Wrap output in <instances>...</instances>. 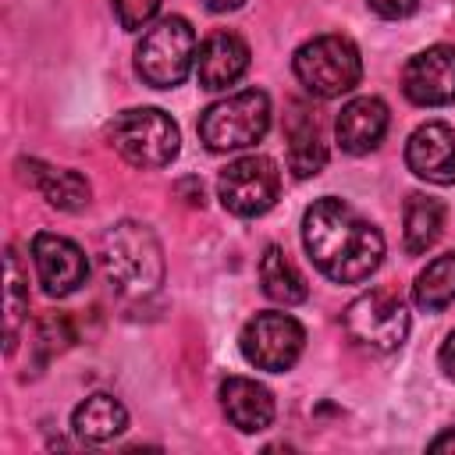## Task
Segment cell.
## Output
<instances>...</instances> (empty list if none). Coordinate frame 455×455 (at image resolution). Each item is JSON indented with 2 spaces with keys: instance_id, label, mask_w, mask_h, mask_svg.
Masks as SVG:
<instances>
[{
  "instance_id": "16",
  "label": "cell",
  "mask_w": 455,
  "mask_h": 455,
  "mask_svg": "<svg viewBox=\"0 0 455 455\" xmlns=\"http://www.w3.org/2000/svg\"><path fill=\"white\" fill-rule=\"evenodd\" d=\"M18 171L21 178L43 192V199L64 213H78L89 206V181L78 174V171H68V167H50L43 160H18Z\"/></svg>"
},
{
  "instance_id": "14",
  "label": "cell",
  "mask_w": 455,
  "mask_h": 455,
  "mask_svg": "<svg viewBox=\"0 0 455 455\" xmlns=\"http://www.w3.org/2000/svg\"><path fill=\"white\" fill-rule=\"evenodd\" d=\"M249 68V46L235 32H213L196 53V75L203 89H228Z\"/></svg>"
},
{
  "instance_id": "28",
  "label": "cell",
  "mask_w": 455,
  "mask_h": 455,
  "mask_svg": "<svg viewBox=\"0 0 455 455\" xmlns=\"http://www.w3.org/2000/svg\"><path fill=\"white\" fill-rule=\"evenodd\" d=\"M203 4H206V11H213V14H228V11L242 7V0H203Z\"/></svg>"
},
{
  "instance_id": "1",
  "label": "cell",
  "mask_w": 455,
  "mask_h": 455,
  "mask_svg": "<svg viewBox=\"0 0 455 455\" xmlns=\"http://www.w3.org/2000/svg\"><path fill=\"white\" fill-rule=\"evenodd\" d=\"M302 245L334 284H359L384 259V235L334 196L316 199L302 213Z\"/></svg>"
},
{
  "instance_id": "7",
  "label": "cell",
  "mask_w": 455,
  "mask_h": 455,
  "mask_svg": "<svg viewBox=\"0 0 455 455\" xmlns=\"http://www.w3.org/2000/svg\"><path fill=\"white\" fill-rule=\"evenodd\" d=\"M345 331L355 345L384 355L409 338V309L395 291H366L345 309Z\"/></svg>"
},
{
  "instance_id": "21",
  "label": "cell",
  "mask_w": 455,
  "mask_h": 455,
  "mask_svg": "<svg viewBox=\"0 0 455 455\" xmlns=\"http://www.w3.org/2000/svg\"><path fill=\"white\" fill-rule=\"evenodd\" d=\"M412 302L423 313H441L444 306L455 302V252H444L419 270L412 284Z\"/></svg>"
},
{
  "instance_id": "11",
  "label": "cell",
  "mask_w": 455,
  "mask_h": 455,
  "mask_svg": "<svg viewBox=\"0 0 455 455\" xmlns=\"http://www.w3.org/2000/svg\"><path fill=\"white\" fill-rule=\"evenodd\" d=\"M402 89L416 107L455 103V46L437 43L419 50L402 75Z\"/></svg>"
},
{
  "instance_id": "13",
  "label": "cell",
  "mask_w": 455,
  "mask_h": 455,
  "mask_svg": "<svg viewBox=\"0 0 455 455\" xmlns=\"http://www.w3.org/2000/svg\"><path fill=\"white\" fill-rule=\"evenodd\" d=\"M387 132V107L384 100L377 96H355L341 107L338 121H334V135H338V146L352 156H363L370 149L380 146Z\"/></svg>"
},
{
  "instance_id": "23",
  "label": "cell",
  "mask_w": 455,
  "mask_h": 455,
  "mask_svg": "<svg viewBox=\"0 0 455 455\" xmlns=\"http://www.w3.org/2000/svg\"><path fill=\"white\" fill-rule=\"evenodd\" d=\"M75 334H71V323H68V316H46L39 327H36V348H39V366L53 355V352H60V348H68V341H71Z\"/></svg>"
},
{
  "instance_id": "17",
  "label": "cell",
  "mask_w": 455,
  "mask_h": 455,
  "mask_svg": "<svg viewBox=\"0 0 455 455\" xmlns=\"http://www.w3.org/2000/svg\"><path fill=\"white\" fill-rule=\"evenodd\" d=\"M323 164H327V142L320 135L316 117L302 103H291V114H288V171L295 178H313V174L323 171Z\"/></svg>"
},
{
  "instance_id": "2",
  "label": "cell",
  "mask_w": 455,
  "mask_h": 455,
  "mask_svg": "<svg viewBox=\"0 0 455 455\" xmlns=\"http://www.w3.org/2000/svg\"><path fill=\"white\" fill-rule=\"evenodd\" d=\"M100 267L121 299H146L164 284V249L153 228L117 220L100 238Z\"/></svg>"
},
{
  "instance_id": "6",
  "label": "cell",
  "mask_w": 455,
  "mask_h": 455,
  "mask_svg": "<svg viewBox=\"0 0 455 455\" xmlns=\"http://www.w3.org/2000/svg\"><path fill=\"white\" fill-rule=\"evenodd\" d=\"M110 146L132 167L156 171V167H167L178 156L181 135H178V124L164 110L135 107V110H121L110 121Z\"/></svg>"
},
{
  "instance_id": "4",
  "label": "cell",
  "mask_w": 455,
  "mask_h": 455,
  "mask_svg": "<svg viewBox=\"0 0 455 455\" xmlns=\"http://www.w3.org/2000/svg\"><path fill=\"white\" fill-rule=\"evenodd\" d=\"M270 128V96L263 89H242L228 100L210 103L199 114V139L213 153L256 146Z\"/></svg>"
},
{
  "instance_id": "22",
  "label": "cell",
  "mask_w": 455,
  "mask_h": 455,
  "mask_svg": "<svg viewBox=\"0 0 455 455\" xmlns=\"http://www.w3.org/2000/svg\"><path fill=\"white\" fill-rule=\"evenodd\" d=\"M4 270H7V355L14 352L18 345V331H21V320L28 313V284H25V270H21V259L14 249H7L4 256Z\"/></svg>"
},
{
  "instance_id": "15",
  "label": "cell",
  "mask_w": 455,
  "mask_h": 455,
  "mask_svg": "<svg viewBox=\"0 0 455 455\" xmlns=\"http://www.w3.org/2000/svg\"><path fill=\"white\" fill-rule=\"evenodd\" d=\"M220 405H224V416L231 419V427H238L242 434L267 430L277 412L274 395L249 377H228L220 384Z\"/></svg>"
},
{
  "instance_id": "25",
  "label": "cell",
  "mask_w": 455,
  "mask_h": 455,
  "mask_svg": "<svg viewBox=\"0 0 455 455\" xmlns=\"http://www.w3.org/2000/svg\"><path fill=\"white\" fill-rule=\"evenodd\" d=\"M366 4H370V7H373L380 18H391V21H395V18H405V14H412L419 0H366Z\"/></svg>"
},
{
  "instance_id": "9",
  "label": "cell",
  "mask_w": 455,
  "mask_h": 455,
  "mask_svg": "<svg viewBox=\"0 0 455 455\" xmlns=\"http://www.w3.org/2000/svg\"><path fill=\"white\" fill-rule=\"evenodd\" d=\"M242 355L267 373H284L295 366V359L302 355L306 345V331L295 316L288 313H256L245 327H242Z\"/></svg>"
},
{
  "instance_id": "10",
  "label": "cell",
  "mask_w": 455,
  "mask_h": 455,
  "mask_svg": "<svg viewBox=\"0 0 455 455\" xmlns=\"http://www.w3.org/2000/svg\"><path fill=\"white\" fill-rule=\"evenodd\" d=\"M32 263H36L39 284L50 299L71 295L89 277L85 252L71 238H60V235H50V231H39L32 238Z\"/></svg>"
},
{
  "instance_id": "8",
  "label": "cell",
  "mask_w": 455,
  "mask_h": 455,
  "mask_svg": "<svg viewBox=\"0 0 455 455\" xmlns=\"http://www.w3.org/2000/svg\"><path fill=\"white\" fill-rule=\"evenodd\" d=\"M281 171L270 156H238L217 178V196L235 217H259L277 203Z\"/></svg>"
},
{
  "instance_id": "5",
  "label": "cell",
  "mask_w": 455,
  "mask_h": 455,
  "mask_svg": "<svg viewBox=\"0 0 455 455\" xmlns=\"http://www.w3.org/2000/svg\"><path fill=\"white\" fill-rule=\"evenodd\" d=\"M291 68H295V78L306 85V92L320 100H334L355 89L363 78V60H359L355 43L345 36H331V32L302 43L291 57Z\"/></svg>"
},
{
  "instance_id": "26",
  "label": "cell",
  "mask_w": 455,
  "mask_h": 455,
  "mask_svg": "<svg viewBox=\"0 0 455 455\" xmlns=\"http://www.w3.org/2000/svg\"><path fill=\"white\" fill-rule=\"evenodd\" d=\"M437 359H441V370L455 380V331L444 338V345H441V352H437Z\"/></svg>"
},
{
  "instance_id": "12",
  "label": "cell",
  "mask_w": 455,
  "mask_h": 455,
  "mask_svg": "<svg viewBox=\"0 0 455 455\" xmlns=\"http://www.w3.org/2000/svg\"><path fill=\"white\" fill-rule=\"evenodd\" d=\"M405 164L416 178L430 185H451L455 181V132L444 121L419 124L405 142Z\"/></svg>"
},
{
  "instance_id": "19",
  "label": "cell",
  "mask_w": 455,
  "mask_h": 455,
  "mask_svg": "<svg viewBox=\"0 0 455 455\" xmlns=\"http://www.w3.org/2000/svg\"><path fill=\"white\" fill-rule=\"evenodd\" d=\"M444 228V203L427 196V192H412L405 199V213H402V238H405V252L419 256L427 252Z\"/></svg>"
},
{
  "instance_id": "20",
  "label": "cell",
  "mask_w": 455,
  "mask_h": 455,
  "mask_svg": "<svg viewBox=\"0 0 455 455\" xmlns=\"http://www.w3.org/2000/svg\"><path fill=\"white\" fill-rule=\"evenodd\" d=\"M259 284H263L267 299H274L281 306H299L309 295L306 277L295 270V263L288 259V252L277 249V245H267V252L259 256Z\"/></svg>"
},
{
  "instance_id": "27",
  "label": "cell",
  "mask_w": 455,
  "mask_h": 455,
  "mask_svg": "<svg viewBox=\"0 0 455 455\" xmlns=\"http://www.w3.org/2000/svg\"><path fill=\"white\" fill-rule=\"evenodd\" d=\"M427 448H430V451H455V427H451V430H444V434H437Z\"/></svg>"
},
{
  "instance_id": "3",
  "label": "cell",
  "mask_w": 455,
  "mask_h": 455,
  "mask_svg": "<svg viewBox=\"0 0 455 455\" xmlns=\"http://www.w3.org/2000/svg\"><path fill=\"white\" fill-rule=\"evenodd\" d=\"M196 64V32L185 18L171 14L149 25L135 46V71L153 89H174Z\"/></svg>"
},
{
  "instance_id": "24",
  "label": "cell",
  "mask_w": 455,
  "mask_h": 455,
  "mask_svg": "<svg viewBox=\"0 0 455 455\" xmlns=\"http://www.w3.org/2000/svg\"><path fill=\"white\" fill-rule=\"evenodd\" d=\"M114 4V14L121 21V28L135 32V28H146L153 21V14L160 11V0H110Z\"/></svg>"
},
{
  "instance_id": "18",
  "label": "cell",
  "mask_w": 455,
  "mask_h": 455,
  "mask_svg": "<svg viewBox=\"0 0 455 455\" xmlns=\"http://www.w3.org/2000/svg\"><path fill=\"white\" fill-rule=\"evenodd\" d=\"M128 427V412L114 395H89L71 412V430L85 444H107Z\"/></svg>"
}]
</instances>
